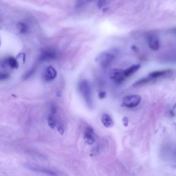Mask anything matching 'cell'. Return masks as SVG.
<instances>
[{
    "label": "cell",
    "mask_w": 176,
    "mask_h": 176,
    "mask_svg": "<svg viewBox=\"0 0 176 176\" xmlns=\"http://www.w3.org/2000/svg\"><path fill=\"white\" fill-rule=\"evenodd\" d=\"M78 88L86 104L89 107H91L93 104L92 95L89 83L85 80H82L79 83Z\"/></svg>",
    "instance_id": "6da1fadb"
},
{
    "label": "cell",
    "mask_w": 176,
    "mask_h": 176,
    "mask_svg": "<svg viewBox=\"0 0 176 176\" xmlns=\"http://www.w3.org/2000/svg\"><path fill=\"white\" fill-rule=\"evenodd\" d=\"M114 58L113 54L108 52H104L98 55L96 61L102 67L107 68L111 64Z\"/></svg>",
    "instance_id": "7a4b0ae2"
},
{
    "label": "cell",
    "mask_w": 176,
    "mask_h": 176,
    "mask_svg": "<svg viewBox=\"0 0 176 176\" xmlns=\"http://www.w3.org/2000/svg\"><path fill=\"white\" fill-rule=\"evenodd\" d=\"M141 97L138 95L126 96L123 98V103L126 107L130 108L137 106L140 103Z\"/></svg>",
    "instance_id": "3957f363"
},
{
    "label": "cell",
    "mask_w": 176,
    "mask_h": 176,
    "mask_svg": "<svg viewBox=\"0 0 176 176\" xmlns=\"http://www.w3.org/2000/svg\"><path fill=\"white\" fill-rule=\"evenodd\" d=\"M109 77L115 83L119 84L122 83L126 77L124 74V71L120 69H113L110 71Z\"/></svg>",
    "instance_id": "277c9868"
},
{
    "label": "cell",
    "mask_w": 176,
    "mask_h": 176,
    "mask_svg": "<svg viewBox=\"0 0 176 176\" xmlns=\"http://www.w3.org/2000/svg\"><path fill=\"white\" fill-rule=\"evenodd\" d=\"M57 73L52 66L47 67L44 71L43 77L44 80L48 82L53 80L57 77Z\"/></svg>",
    "instance_id": "5b68a950"
},
{
    "label": "cell",
    "mask_w": 176,
    "mask_h": 176,
    "mask_svg": "<svg viewBox=\"0 0 176 176\" xmlns=\"http://www.w3.org/2000/svg\"><path fill=\"white\" fill-rule=\"evenodd\" d=\"M57 52L52 50H46L41 53L40 60L43 61H48L57 58Z\"/></svg>",
    "instance_id": "8992f818"
},
{
    "label": "cell",
    "mask_w": 176,
    "mask_h": 176,
    "mask_svg": "<svg viewBox=\"0 0 176 176\" xmlns=\"http://www.w3.org/2000/svg\"><path fill=\"white\" fill-rule=\"evenodd\" d=\"M1 66L3 67L8 66L14 69H18L19 64L16 59L12 57H8L4 59L1 63Z\"/></svg>",
    "instance_id": "52a82bcc"
},
{
    "label": "cell",
    "mask_w": 176,
    "mask_h": 176,
    "mask_svg": "<svg viewBox=\"0 0 176 176\" xmlns=\"http://www.w3.org/2000/svg\"><path fill=\"white\" fill-rule=\"evenodd\" d=\"M149 46L152 50L157 51L159 48V42L156 36L152 35L150 36L148 40Z\"/></svg>",
    "instance_id": "ba28073f"
},
{
    "label": "cell",
    "mask_w": 176,
    "mask_h": 176,
    "mask_svg": "<svg viewBox=\"0 0 176 176\" xmlns=\"http://www.w3.org/2000/svg\"><path fill=\"white\" fill-rule=\"evenodd\" d=\"M94 133L93 128L88 127H87L84 136V138L87 143L90 144H93L94 142V140L93 136Z\"/></svg>",
    "instance_id": "9c48e42d"
},
{
    "label": "cell",
    "mask_w": 176,
    "mask_h": 176,
    "mask_svg": "<svg viewBox=\"0 0 176 176\" xmlns=\"http://www.w3.org/2000/svg\"><path fill=\"white\" fill-rule=\"evenodd\" d=\"M140 64L133 65L124 71V74L126 78L130 77L140 69Z\"/></svg>",
    "instance_id": "30bf717a"
},
{
    "label": "cell",
    "mask_w": 176,
    "mask_h": 176,
    "mask_svg": "<svg viewBox=\"0 0 176 176\" xmlns=\"http://www.w3.org/2000/svg\"><path fill=\"white\" fill-rule=\"evenodd\" d=\"M102 124L107 128L112 127L114 125L113 121L110 116L107 114H104L102 117Z\"/></svg>",
    "instance_id": "8fae6325"
},
{
    "label": "cell",
    "mask_w": 176,
    "mask_h": 176,
    "mask_svg": "<svg viewBox=\"0 0 176 176\" xmlns=\"http://www.w3.org/2000/svg\"><path fill=\"white\" fill-rule=\"evenodd\" d=\"M170 71H171L169 70L156 71L152 72L150 73L148 77L153 80L157 78L161 77L162 76L166 74L167 73L170 72Z\"/></svg>",
    "instance_id": "7c38bea8"
},
{
    "label": "cell",
    "mask_w": 176,
    "mask_h": 176,
    "mask_svg": "<svg viewBox=\"0 0 176 176\" xmlns=\"http://www.w3.org/2000/svg\"><path fill=\"white\" fill-rule=\"evenodd\" d=\"M153 80H154L152 79L149 77L142 78L135 82L133 84V86L136 87L143 86L149 83V82H151V81Z\"/></svg>",
    "instance_id": "4fadbf2b"
},
{
    "label": "cell",
    "mask_w": 176,
    "mask_h": 176,
    "mask_svg": "<svg viewBox=\"0 0 176 176\" xmlns=\"http://www.w3.org/2000/svg\"><path fill=\"white\" fill-rule=\"evenodd\" d=\"M17 27L19 32L22 33H25L28 32L29 28L28 26L24 23L22 22H18Z\"/></svg>",
    "instance_id": "5bb4252c"
},
{
    "label": "cell",
    "mask_w": 176,
    "mask_h": 176,
    "mask_svg": "<svg viewBox=\"0 0 176 176\" xmlns=\"http://www.w3.org/2000/svg\"><path fill=\"white\" fill-rule=\"evenodd\" d=\"M36 171L40 172L51 176H57V175L56 173L52 171L51 170L46 169H39L38 168H36Z\"/></svg>",
    "instance_id": "9a60e30c"
},
{
    "label": "cell",
    "mask_w": 176,
    "mask_h": 176,
    "mask_svg": "<svg viewBox=\"0 0 176 176\" xmlns=\"http://www.w3.org/2000/svg\"><path fill=\"white\" fill-rule=\"evenodd\" d=\"M48 125L49 127L52 129L54 128L56 125V121L54 118L52 116H50L48 119Z\"/></svg>",
    "instance_id": "2e32d148"
},
{
    "label": "cell",
    "mask_w": 176,
    "mask_h": 176,
    "mask_svg": "<svg viewBox=\"0 0 176 176\" xmlns=\"http://www.w3.org/2000/svg\"><path fill=\"white\" fill-rule=\"evenodd\" d=\"M35 69H32L28 71L27 72H26L25 74L23 76V79L24 80H27L29 78H30L32 76L35 72Z\"/></svg>",
    "instance_id": "e0dca14e"
},
{
    "label": "cell",
    "mask_w": 176,
    "mask_h": 176,
    "mask_svg": "<svg viewBox=\"0 0 176 176\" xmlns=\"http://www.w3.org/2000/svg\"><path fill=\"white\" fill-rule=\"evenodd\" d=\"M9 74L7 73H1L0 75V80H4L7 79L9 78Z\"/></svg>",
    "instance_id": "ac0fdd59"
},
{
    "label": "cell",
    "mask_w": 176,
    "mask_h": 176,
    "mask_svg": "<svg viewBox=\"0 0 176 176\" xmlns=\"http://www.w3.org/2000/svg\"><path fill=\"white\" fill-rule=\"evenodd\" d=\"M122 121L123 125H124L126 127H127L129 122V120L128 118L127 117H123L122 119Z\"/></svg>",
    "instance_id": "d6986e66"
},
{
    "label": "cell",
    "mask_w": 176,
    "mask_h": 176,
    "mask_svg": "<svg viewBox=\"0 0 176 176\" xmlns=\"http://www.w3.org/2000/svg\"><path fill=\"white\" fill-rule=\"evenodd\" d=\"M106 93L104 91H102L98 94V97L100 99H102L105 98Z\"/></svg>",
    "instance_id": "ffe728a7"
},
{
    "label": "cell",
    "mask_w": 176,
    "mask_h": 176,
    "mask_svg": "<svg viewBox=\"0 0 176 176\" xmlns=\"http://www.w3.org/2000/svg\"><path fill=\"white\" fill-rule=\"evenodd\" d=\"M51 111L52 113L55 114L57 111V107L54 105H52L51 107Z\"/></svg>",
    "instance_id": "44dd1931"
},
{
    "label": "cell",
    "mask_w": 176,
    "mask_h": 176,
    "mask_svg": "<svg viewBox=\"0 0 176 176\" xmlns=\"http://www.w3.org/2000/svg\"><path fill=\"white\" fill-rule=\"evenodd\" d=\"M58 131L61 135H62L64 133V129L62 127H59L58 128Z\"/></svg>",
    "instance_id": "7402d4cb"
},
{
    "label": "cell",
    "mask_w": 176,
    "mask_h": 176,
    "mask_svg": "<svg viewBox=\"0 0 176 176\" xmlns=\"http://www.w3.org/2000/svg\"><path fill=\"white\" fill-rule=\"evenodd\" d=\"M105 4L104 1H100L98 3V6L100 7H101Z\"/></svg>",
    "instance_id": "603a6c76"
},
{
    "label": "cell",
    "mask_w": 176,
    "mask_h": 176,
    "mask_svg": "<svg viewBox=\"0 0 176 176\" xmlns=\"http://www.w3.org/2000/svg\"><path fill=\"white\" fill-rule=\"evenodd\" d=\"M175 108L176 109V104H175Z\"/></svg>",
    "instance_id": "cb8c5ba5"
}]
</instances>
